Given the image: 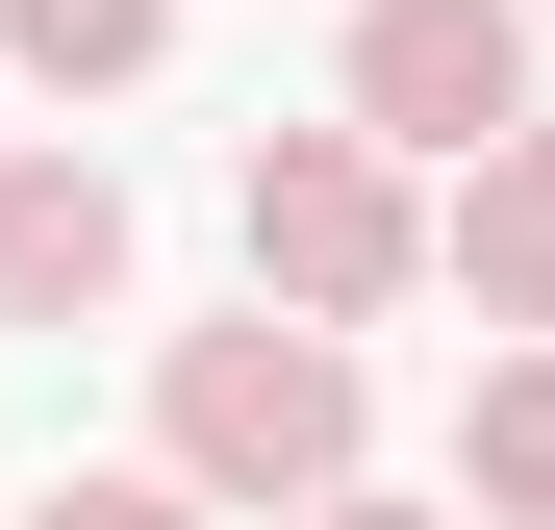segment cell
<instances>
[{
    "instance_id": "2",
    "label": "cell",
    "mask_w": 555,
    "mask_h": 530,
    "mask_svg": "<svg viewBox=\"0 0 555 530\" xmlns=\"http://www.w3.org/2000/svg\"><path fill=\"white\" fill-rule=\"evenodd\" d=\"M228 203H253V303H304V328H379L404 279H429V203H404V152L379 127H253V177H228Z\"/></svg>"
},
{
    "instance_id": "5",
    "label": "cell",
    "mask_w": 555,
    "mask_h": 530,
    "mask_svg": "<svg viewBox=\"0 0 555 530\" xmlns=\"http://www.w3.org/2000/svg\"><path fill=\"white\" fill-rule=\"evenodd\" d=\"M127 303V177L102 152H0V328H76Z\"/></svg>"
},
{
    "instance_id": "8",
    "label": "cell",
    "mask_w": 555,
    "mask_h": 530,
    "mask_svg": "<svg viewBox=\"0 0 555 530\" xmlns=\"http://www.w3.org/2000/svg\"><path fill=\"white\" fill-rule=\"evenodd\" d=\"M26 530H228V505H203V480H177V455H127V480H51Z\"/></svg>"
},
{
    "instance_id": "1",
    "label": "cell",
    "mask_w": 555,
    "mask_h": 530,
    "mask_svg": "<svg viewBox=\"0 0 555 530\" xmlns=\"http://www.w3.org/2000/svg\"><path fill=\"white\" fill-rule=\"evenodd\" d=\"M353 429H379V379H353V328H304V303H253V328H177L152 353V455L203 480V505H328L353 480Z\"/></svg>"
},
{
    "instance_id": "7",
    "label": "cell",
    "mask_w": 555,
    "mask_h": 530,
    "mask_svg": "<svg viewBox=\"0 0 555 530\" xmlns=\"http://www.w3.org/2000/svg\"><path fill=\"white\" fill-rule=\"evenodd\" d=\"M0 51H26L51 102H127V76L177 51V0H0Z\"/></svg>"
},
{
    "instance_id": "4",
    "label": "cell",
    "mask_w": 555,
    "mask_h": 530,
    "mask_svg": "<svg viewBox=\"0 0 555 530\" xmlns=\"http://www.w3.org/2000/svg\"><path fill=\"white\" fill-rule=\"evenodd\" d=\"M429 279L480 303V328H555V127H480V152H454V203H429Z\"/></svg>"
},
{
    "instance_id": "3",
    "label": "cell",
    "mask_w": 555,
    "mask_h": 530,
    "mask_svg": "<svg viewBox=\"0 0 555 530\" xmlns=\"http://www.w3.org/2000/svg\"><path fill=\"white\" fill-rule=\"evenodd\" d=\"M353 127H379V152L530 127V0H353Z\"/></svg>"
},
{
    "instance_id": "10",
    "label": "cell",
    "mask_w": 555,
    "mask_h": 530,
    "mask_svg": "<svg viewBox=\"0 0 555 530\" xmlns=\"http://www.w3.org/2000/svg\"><path fill=\"white\" fill-rule=\"evenodd\" d=\"M530 26H555V0H530Z\"/></svg>"
},
{
    "instance_id": "6",
    "label": "cell",
    "mask_w": 555,
    "mask_h": 530,
    "mask_svg": "<svg viewBox=\"0 0 555 530\" xmlns=\"http://www.w3.org/2000/svg\"><path fill=\"white\" fill-rule=\"evenodd\" d=\"M454 480H480L505 530H555V328H505V353H480V404H454Z\"/></svg>"
},
{
    "instance_id": "9",
    "label": "cell",
    "mask_w": 555,
    "mask_h": 530,
    "mask_svg": "<svg viewBox=\"0 0 555 530\" xmlns=\"http://www.w3.org/2000/svg\"><path fill=\"white\" fill-rule=\"evenodd\" d=\"M278 530H429V505H379V480H328V505H278Z\"/></svg>"
}]
</instances>
